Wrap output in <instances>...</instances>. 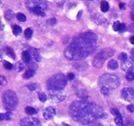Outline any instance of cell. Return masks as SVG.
I'll list each match as a JSON object with an SVG mask.
<instances>
[{"instance_id":"obj_1","label":"cell","mask_w":134,"mask_h":126,"mask_svg":"<svg viewBox=\"0 0 134 126\" xmlns=\"http://www.w3.org/2000/svg\"><path fill=\"white\" fill-rule=\"evenodd\" d=\"M69 112L74 121L82 125L92 124L97 119L103 118L106 116L100 106L86 98L73 102Z\"/></svg>"},{"instance_id":"obj_2","label":"cell","mask_w":134,"mask_h":126,"mask_svg":"<svg viewBox=\"0 0 134 126\" xmlns=\"http://www.w3.org/2000/svg\"><path fill=\"white\" fill-rule=\"evenodd\" d=\"M97 35L91 32L81 34L73 39L65 49L64 56L71 61H79L89 56L96 48Z\"/></svg>"},{"instance_id":"obj_3","label":"cell","mask_w":134,"mask_h":126,"mask_svg":"<svg viewBox=\"0 0 134 126\" xmlns=\"http://www.w3.org/2000/svg\"><path fill=\"white\" fill-rule=\"evenodd\" d=\"M67 85V78L64 74L59 73L53 75L47 82L48 89L54 90H64Z\"/></svg>"},{"instance_id":"obj_4","label":"cell","mask_w":134,"mask_h":126,"mask_svg":"<svg viewBox=\"0 0 134 126\" xmlns=\"http://www.w3.org/2000/svg\"><path fill=\"white\" fill-rule=\"evenodd\" d=\"M26 7L31 11L32 13L40 15H45V10L47 9V3L44 1L38 0H29L25 2Z\"/></svg>"},{"instance_id":"obj_5","label":"cell","mask_w":134,"mask_h":126,"mask_svg":"<svg viewBox=\"0 0 134 126\" xmlns=\"http://www.w3.org/2000/svg\"><path fill=\"white\" fill-rule=\"evenodd\" d=\"M98 83L101 87H107L108 88H116L120 85V79L117 76L112 74H103L99 78Z\"/></svg>"},{"instance_id":"obj_6","label":"cell","mask_w":134,"mask_h":126,"mask_svg":"<svg viewBox=\"0 0 134 126\" xmlns=\"http://www.w3.org/2000/svg\"><path fill=\"white\" fill-rule=\"evenodd\" d=\"M2 101L5 108L8 111H13L18 105V98L16 94L11 90L5 91L2 94Z\"/></svg>"},{"instance_id":"obj_7","label":"cell","mask_w":134,"mask_h":126,"mask_svg":"<svg viewBox=\"0 0 134 126\" xmlns=\"http://www.w3.org/2000/svg\"><path fill=\"white\" fill-rule=\"evenodd\" d=\"M114 55V49H104L98 53L93 59V65L96 68H101L103 66L105 60L112 57Z\"/></svg>"},{"instance_id":"obj_8","label":"cell","mask_w":134,"mask_h":126,"mask_svg":"<svg viewBox=\"0 0 134 126\" xmlns=\"http://www.w3.org/2000/svg\"><path fill=\"white\" fill-rule=\"evenodd\" d=\"M48 95L50 98L54 102H61L65 98V92L64 90L48 89Z\"/></svg>"},{"instance_id":"obj_9","label":"cell","mask_w":134,"mask_h":126,"mask_svg":"<svg viewBox=\"0 0 134 126\" xmlns=\"http://www.w3.org/2000/svg\"><path fill=\"white\" fill-rule=\"evenodd\" d=\"M21 126H41L38 119L33 117H26L21 119L20 122Z\"/></svg>"},{"instance_id":"obj_10","label":"cell","mask_w":134,"mask_h":126,"mask_svg":"<svg viewBox=\"0 0 134 126\" xmlns=\"http://www.w3.org/2000/svg\"><path fill=\"white\" fill-rule=\"evenodd\" d=\"M122 69L126 72H133L134 71V59L127 57L124 61H122Z\"/></svg>"},{"instance_id":"obj_11","label":"cell","mask_w":134,"mask_h":126,"mask_svg":"<svg viewBox=\"0 0 134 126\" xmlns=\"http://www.w3.org/2000/svg\"><path fill=\"white\" fill-rule=\"evenodd\" d=\"M121 95L127 102H130L134 99V89L131 88H124L121 91Z\"/></svg>"},{"instance_id":"obj_12","label":"cell","mask_w":134,"mask_h":126,"mask_svg":"<svg viewBox=\"0 0 134 126\" xmlns=\"http://www.w3.org/2000/svg\"><path fill=\"white\" fill-rule=\"evenodd\" d=\"M56 115V110L54 107H48L43 112V116L46 120H51Z\"/></svg>"},{"instance_id":"obj_13","label":"cell","mask_w":134,"mask_h":126,"mask_svg":"<svg viewBox=\"0 0 134 126\" xmlns=\"http://www.w3.org/2000/svg\"><path fill=\"white\" fill-rule=\"evenodd\" d=\"M28 52L29 53L30 56H31V59H33L34 60H35L36 62H40L41 61V55H40V53L38 52V51L35 49V48H29Z\"/></svg>"},{"instance_id":"obj_14","label":"cell","mask_w":134,"mask_h":126,"mask_svg":"<svg viewBox=\"0 0 134 126\" xmlns=\"http://www.w3.org/2000/svg\"><path fill=\"white\" fill-rule=\"evenodd\" d=\"M13 118V115L11 112H6V113H2L0 114V121H4V120H11Z\"/></svg>"},{"instance_id":"obj_15","label":"cell","mask_w":134,"mask_h":126,"mask_svg":"<svg viewBox=\"0 0 134 126\" xmlns=\"http://www.w3.org/2000/svg\"><path fill=\"white\" fill-rule=\"evenodd\" d=\"M107 66L111 70H115L117 69L118 67V63L116 60H114V59H111L110 61L108 62V64H107Z\"/></svg>"},{"instance_id":"obj_16","label":"cell","mask_w":134,"mask_h":126,"mask_svg":"<svg viewBox=\"0 0 134 126\" xmlns=\"http://www.w3.org/2000/svg\"><path fill=\"white\" fill-rule=\"evenodd\" d=\"M21 57H22V59L24 62H25L26 63H29L31 61V56L29 55V53L27 51H25L23 52L21 54Z\"/></svg>"},{"instance_id":"obj_17","label":"cell","mask_w":134,"mask_h":126,"mask_svg":"<svg viewBox=\"0 0 134 126\" xmlns=\"http://www.w3.org/2000/svg\"><path fill=\"white\" fill-rule=\"evenodd\" d=\"M14 15H15V14H14V12H13V11L8 10L5 12V19L8 20V21L12 20V19L14 18Z\"/></svg>"},{"instance_id":"obj_18","label":"cell","mask_w":134,"mask_h":126,"mask_svg":"<svg viewBox=\"0 0 134 126\" xmlns=\"http://www.w3.org/2000/svg\"><path fill=\"white\" fill-rule=\"evenodd\" d=\"M25 112H26L28 115H29V116L35 115V114L37 113V111H36L34 108L30 107V106H27V107L25 108Z\"/></svg>"},{"instance_id":"obj_19","label":"cell","mask_w":134,"mask_h":126,"mask_svg":"<svg viewBox=\"0 0 134 126\" xmlns=\"http://www.w3.org/2000/svg\"><path fill=\"white\" fill-rule=\"evenodd\" d=\"M100 9L103 12H106L109 10V4L107 1H103L100 3Z\"/></svg>"},{"instance_id":"obj_20","label":"cell","mask_w":134,"mask_h":126,"mask_svg":"<svg viewBox=\"0 0 134 126\" xmlns=\"http://www.w3.org/2000/svg\"><path fill=\"white\" fill-rule=\"evenodd\" d=\"M5 54H6L7 55H9V56H10L12 59H15V52H13V50H12L11 48H9V47L5 48Z\"/></svg>"},{"instance_id":"obj_21","label":"cell","mask_w":134,"mask_h":126,"mask_svg":"<svg viewBox=\"0 0 134 126\" xmlns=\"http://www.w3.org/2000/svg\"><path fill=\"white\" fill-rule=\"evenodd\" d=\"M12 32H13V34H14L15 35H16V36L19 35L21 32V27H19V26L17 25H13V27H12Z\"/></svg>"},{"instance_id":"obj_22","label":"cell","mask_w":134,"mask_h":126,"mask_svg":"<svg viewBox=\"0 0 134 126\" xmlns=\"http://www.w3.org/2000/svg\"><path fill=\"white\" fill-rule=\"evenodd\" d=\"M114 122L115 123L119 126H122L124 125V121H123V118H122V116H117L114 119Z\"/></svg>"},{"instance_id":"obj_23","label":"cell","mask_w":134,"mask_h":126,"mask_svg":"<svg viewBox=\"0 0 134 126\" xmlns=\"http://www.w3.org/2000/svg\"><path fill=\"white\" fill-rule=\"evenodd\" d=\"M34 74H35V72L34 71H32L31 69H29V70H27L26 72H25V73L24 74V75H23V78H31L33 75H34Z\"/></svg>"},{"instance_id":"obj_24","label":"cell","mask_w":134,"mask_h":126,"mask_svg":"<svg viewBox=\"0 0 134 126\" xmlns=\"http://www.w3.org/2000/svg\"><path fill=\"white\" fill-rule=\"evenodd\" d=\"M32 34H33V30H32L31 28H28V29H25V36L26 39H30L31 37V35H32Z\"/></svg>"},{"instance_id":"obj_25","label":"cell","mask_w":134,"mask_h":126,"mask_svg":"<svg viewBox=\"0 0 134 126\" xmlns=\"http://www.w3.org/2000/svg\"><path fill=\"white\" fill-rule=\"evenodd\" d=\"M16 17H17V19L19 20V21L20 22H25L26 21V16L23 14V13H18L17 15H16Z\"/></svg>"},{"instance_id":"obj_26","label":"cell","mask_w":134,"mask_h":126,"mask_svg":"<svg viewBox=\"0 0 134 126\" xmlns=\"http://www.w3.org/2000/svg\"><path fill=\"white\" fill-rule=\"evenodd\" d=\"M126 78L128 81L132 82L134 80V74L133 72H127V74L126 75Z\"/></svg>"},{"instance_id":"obj_27","label":"cell","mask_w":134,"mask_h":126,"mask_svg":"<svg viewBox=\"0 0 134 126\" xmlns=\"http://www.w3.org/2000/svg\"><path fill=\"white\" fill-rule=\"evenodd\" d=\"M38 98H39V100L41 102H44L47 100V95L44 94V92H39L38 93Z\"/></svg>"},{"instance_id":"obj_28","label":"cell","mask_w":134,"mask_h":126,"mask_svg":"<svg viewBox=\"0 0 134 126\" xmlns=\"http://www.w3.org/2000/svg\"><path fill=\"white\" fill-rule=\"evenodd\" d=\"M23 68H24V65H23V63L21 62H18L16 65H15V70L17 71V72H21L22 69H23Z\"/></svg>"},{"instance_id":"obj_29","label":"cell","mask_w":134,"mask_h":126,"mask_svg":"<svg viewBox=\"0 0 134 126\" xmlns=\"http://www.w3.org/2000/svg\"><path fill=\"white\" fill-rule=\"evenodd\" d=\"M7 79L5 77H4L3 75H0V85H2V86H5L7 85Z\"/></svg>"},{"instance_id":"obj_30","label":"cell","mask_w":134,"mask_h":126,"mask_svg":"<svg viewBox=\"0 0 134 126\" xmlns=\"http://www.w3.org/2000/svg\"><path fill=\"white\" fill-rule=\"evenodd\" d=\"M4 68H5V69L10 70V69H12L13 68V65H12L10 62H4Z\"/></svg>"},{"instance_id":"obj_31","label":"cell","mask_w":134,"mask_h":126,"mask_svg":"<svg viewBox=\"0 0 134 126\" xmlns=\"http://www.w3.org/2000/svg\"><path fill=\"white\" fill-rule=\"evenodd\" d=\"M100 92H102V94H103L107 95V94H109V88H107V87H101Z\"/></svg>"},{"instance_id":"obj_32","label":"cell","mask_w":134,"mask_h":126,"mask_svg":"<svg viewBox=\"0 0 134 126\" xmlns=\"http://www.w3.org/2000/svg\"><path fill=\"white\" fill-rule=\"evenodd\" d=\"M111 113H112V115H114V116H115L116 117L121 116V114L120 113V112H119L116 108H112V109H111Z\"/></svg>"},{"instance_id":"obj_33","label":"cell","mask_w":134,"mask_h":126,"mask_svg":"<svg viewBox=\"0 0 134 126\" xmlns=\"http://www.w3.org/2000/svg\"><path fill=\"white\" fill-rule=\"evenodd\" d=\"M120 22L118 21H116L114 22V25H113V29H114V31L118 32V28H119V25H120Z\"/></svg>"},{"instance_id":"obj_34","label":"cell","mask_w":134,"mask_h":126,"mask_svg":"<svg viewBox=\"0 0 134 126\" xmlns=\"http://www.w3.org/2000/svg\"><path fill=\"white\" fill-rule=\"evenodd\" d=\"M126 29V25L124 23H120L118 28V32H124Z\"/></svg>"},{"instance_id":"obj_35","label":"cell","mask_w":134,"mask_h":126,"mask_svg":"<svg viewBox=\"0 0 134 126\" xmlns=\"http://www.w3.org/2000/svg\"><path fill=\"white\" fill-rule=\"evenodd\" d=\"M127 57H128V55H127L126 53H121L120 55L119 56V59H120L121 60V62H122V61H124Z\"/></svg>"},{"instance_id":"obj_36","label":"cell","mask_w":134,"mask_h":126,"mask_svg":"<svg viewBox=\"0 0 134 126\" xmlns=\"http://www.w3.org/2000/svg\"><path fill=\"white\" fill-rule=\"evenodd\" d=\"M28 88L30 90V91H34L35 88H36V85L35 84H30L29 85H27Z\"/></svg>"},{"instance_id":"obj_37","label":"cell","mask_w":134,"mask_h":126,"mask_svg":"<svg viewBox=\"0 0 134 126\" xmlns=\"http://www.w3.org/2000/svg\"><path fill=\"white\" fill-rule=\"evenodd\" d=\"M124 126H134V122L133 121H131V120L127 121Z\"/></svg>"},{"instance_id":"obj_38","label":"cell","mask_w":134,"mask_h":126,"mask_svg":"<svg viewBox=\"0 0 134 126\" xmlns=\"http://www.w3.org/2000/svg\"><path fill=\"white\" fill-rule=\"evenodd\" d=\"M127 109L130 112H134V105H129L127 106Z\"/></svg>"},{"instance_id":"obj_39","label":"cell","mask_w":134,"mask_h":126,"mask_svg":"<svg viewBox=\"0 0 134 126\" xmlns=\"http://www.w3.org/2000/svg\"><path fill=\"white\" fill-rule=\"evenodd\" d=\"M74 78V74L73 73H69L68 75V80H70V81H71Z\"/></svg>"},{"instance_id":"obj_40","label":"cell","mask_w":134,"mask_h":126,"mask_svg":"<svg viewBox=\"0 0 134 126\" xmlns=\"http://www.w3.org/2000/svg\"><path fill=\"white\" fill-rule=\"evenodd\" d=\"M48 22L50 23V25H55L56 24V22H57V20H56V19H54V18H53V19H51Z\"/></svg>"},{"instance_id":"obj_41","label":"cell","mask_w":134,"mask_h":126,"mask_svg":"<svg viewBox=\"0 0 134 126\" xmlns=\"http://www.w3.org/2000/svg\"><path fill=\"white\" fill-rule=\"evenodd\" d=\"M129 30L134 33V24H130V26H129Z\"/></svg>"},{"instance_id":"obj_42","label":"cell","mask_w":134,"mask_h":126,"mask_svg":"<svg viewBox=\"0 0 134 126\" xmlns=\"http://www.w3.org/2000/svg\"><path fill=\"white\" fill-rule=\"evenodd\" d=\"M125 6H126V4H125V3H120V9H125Z\"/></svg>"},{"instance_id":"obj_43","label":"cell","mask_w":134,"mask_h":126,"mask_svg":"<svg viewBox=\"0 0 134 126\" xmlns=\"http://www.w3.org/2000/svg\"><path fill=\"white\" fill-rule=\"evenodd\" d=\"M4 29V25H3V24H2V22L0 21V30H3Z\"/></svg>"},{"instance_id":"obj_44","label":"cell","mask_w":134,"mask_h":126,"mask_svg":"<svg viewBox=\"0 0 134 126\" xmlns=\"http://www.w3.org/2000/svg\"><path fill=\"white\" fill-rule=\"evenodd\" d=\"M130 18H131V19L134 22V11L131 12V14H130Z\"/></svg>"},{"instance_id":"obj_45","label":"cell","mask_w":134,"mask_h":126,"mask_svg":"<svg viewBox=\"0 0 134 126\" xmlns=\"http://www.w3.org/2000/svg\"><path fill=\"white\" fill-rule=\"evenodd\" d=\"M91 126H103L101 124H99V123H92Z\"/></svg>"},{"instance_id":"obj_46","label":"cell","mask_w":134,"mask_h":126,"mask_svg":"<svg viewBox=\"0 0 134 126\" xmlns=\"http://www.w3.org/2000/svg\"><path fill=\"white\" fill-rule=\"evenodd\" d=\"M130 42H131L133 45H134V35L133 36H132V37L130 38Z\"/></svg>"},{"instance_id":"obj_47","label":"cell","mask_w":134,"mask_h":126,"mask_svg":"<svg viewBox=\"0 0 134 126\" xmlns=\"http://www.w3.org/2000/svg\"><path fill=\"white\" fill-rule=\"evenodd\" d=\"M131 54H132V56H133V59H134V49L132 50V52H131Z\"/></svg>"},{"instance_id":"obj_48","label":"cell","mask_w":134,"mask_h":126,"mask_svg":"<svg viewBox=\"0 0 134 126\" xmlns=\"http://www.w3.org/2000/svg\"><path fill=\"white\" fill-rule=\"evenodd\" d=\"M64 126H71V125H67V124L64 123Z\"/></svg>"},{"instance_id":"obj_49","label":"cell","mask_w":134,"mask_h":126,"mask_svg":"<svg viewBox=\"0 0 134 126\" xmlns=\"http://www.w3.org/2000/svg\"><path fill=\"white\" fill-rule=\"evenodd\" d=\"M0 5H2V2H0Z\"/></svg>"}]
</instances>
